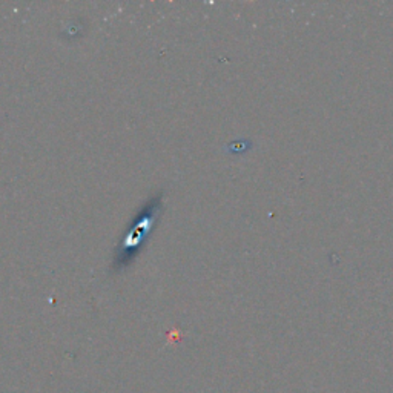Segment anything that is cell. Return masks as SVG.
Instances as JSON below:
<instances>
[{
	"mask_svg": "<svg viewBox=\"0 0 393 393\" xmlns=\"http://www.w3.org/2000/svg\"><path fill=\"white\" fill-rule=\"evenodd\" d=\"M162 211L163 196L162 192H158L143 204V208L138 211L133 223L129 224L125 236L121 237L116 248L114 260H112L111 265L114 272H121V270L133 265V261L140 254V250L143 249L145 243L148 241L153 229L155 228V224L162 215Z\"/></svg>",
	"mask_w": 393,
	"mask_h": 393,
	"instance_id": "6da1fadb",
	"label": "cell"
}]
</instances>
